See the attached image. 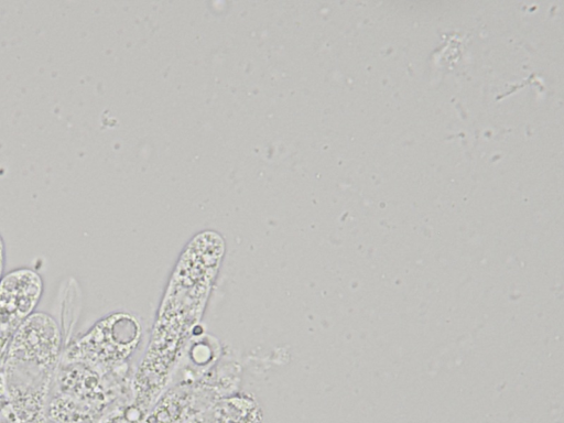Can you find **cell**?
<instances>
[{
	"mask_svg": "<svg viewBox=\"0 0 564 423\" xmlns=\"http://www.w3.org/2000/svg\"><path fill=\"white\" fill-rule=\"evenodd\" d=\"M4 260H6L4 242L0 235V280L3 276Z\"/></svg>",
	"mask_w": 564,
	"mask_h": 423,
	"instance_id": "4",
	"label": "cell"
},
{
	"mask_svg": "<svg viewBox=\"0 0 564 423\" xmlns=\"http://www.w3.org/2000/svg\"><path fill=\"white\" fill-rule=\"evenodd\" d=\"M43 292L40 274L20 268L0 280V358L22 323L35 312Z\"/></svg>",
	"mask_w": 564,
	"mask_h": 423,
	"instance_id": "2",
	"label": "cell"
},
{
	"mask_svg": "<svg viewBox=\"0 0 564 423\" xmlns=\"http://www.w3.org/2000/svg\"><path fill=\"white\" fill-rule=\"evenodd\" d=\"M130 325L128 317L113 314L96 323L86 334L78 337L65 350L63 359L67 364L98 365L120 357L122 349L134 339L126 336Z\"/></svg>",
	"mask_w": 564,
	"mask_h": 423,
	"instance_id": "3",
	"label": "cell"
},
{
	"mask_svg": "<svg viewBox=\"0 0 564 423\" xmlns=\"http://www.w3.org/2000/svg\"><path fill=\"white\" fill-rule=\"evenodd\" d=\"M61 339L57 323L44 312L31 314L11 338L0 378L18 411L43 408L61 359Z\"/></svg>",
	"mask_w": 564,
	"mask_h": 423,
	"instance_id": "1",
	"label": "cell"
}]
</instances>
